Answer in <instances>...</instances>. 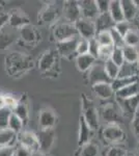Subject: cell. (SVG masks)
<instances>
[{
	"mask_svg": "<svg viewBox=\"0 0 139 156\" xmlns=\"http://www.w3.org/2000/svg\"><path fill=\"white\" fill-rule=\"evenodd\" d=\"M23 126H24V124H23V122H22V120L12 112L11 118H9V128H7V129H11L12 131H14L15 133L19 134V133L22 131Z\"/></svg>",
	"mask_w": 139,
	"mask_h": 156,
	"instance_id": "cell-35",
	"label": "cell"
},
{
	"mask_svg": "<svg viewBox=\"0 0 139 156\" xmlns=\"http://www.w3.org/2000/svg\"><path fill=\"white\" fill-rule=\"evenodd\" d=\"M53 34H54V37L57 43L68 41V40L79 37L77 29L75 27V24H72L70 22H64V23L56 24L54 29H53Z\"/></svg>",
	"mask_w": 139,
	"mask_h": 156,
	"instance_id": "cell-4",
	"label": "cell"
},
{
	"mask_svg": "<svg viewBox=\"0 0 139 156\" xmlns=\"http://www.w3.org/2000/svg\"><path fill=\"white\" fill-rule=\"evenodd\" d=\"M30 24L29 18L21 9H12L9 12V25L12 28L21 29L22 27Z\"/></svg>",
	"mask_w": 139,
	"mask_h": 156,
	"instance_id": "cell-17",
	"label": "cell"
},
{
	"mask_svg": "<svg viewBox=\"0 0 139 156\" xmlns=\"http://www.w3.org/2000/svg\"><path fill=\"white\" fill-rule=\"evenodd\" d=\"M92 90L96 96L102 100H109L115 95L111 83H97L92 85Z\"/></svg>",
	"mask_w": 139,
	"mask_h": 156,
	"instance_id": "cell-22",
	"label": "cell"
},
{
	"mask_svg": "<svg viewBox=\"0 0 139 156\" xmlns=\"http://www.w3.org/2000/svg\"><path fill=\"white\" fill-rule=\"evenodd\" d=\"M88 79L92 85L97 83H111L112 82V80L107 76L105 72L104 62L93 65L92 69L88 71Z\"/></svg>",
	"mask_w": 139,
	"mask_h": 156,
	"instance_id": "cell-10",
	"label": "cell"
},
{
	"mask_svg": "<svg viewBox=\"0 0 139 156\" xmlns=\"http://www.w3.org/2000/svg\"><path fill=\"white\" fill-rule=\"evenodd\" d=\"M103 137L109 144H120L126 140V134L118 124H106L103 129Z\"/></svg>",
	"mask_w": 139,
	"mask_h": 156,
	"instance_id": "cell-5",
	"label": "cell"
},
{
	"mask_svg": "<svg viewBox=\"0 0 139 156\" xmlns=\"http://www.w3.org/2000/svg\"><path fill=\"white\" fill-rule=\"evenodd\" d=\"M80 9H81V16L83 19L89 20V21H96L100 12L98 11L96 1L93 0H83L79 1Z\"/></svg>",
	"mask_w": 139,
	"mask_h": 156,
	"instance_id": "cell-18",
	"label": "cell"
},
{
	"mask_svg": "<svg viewBox=\"0 0 139 156\" xmlns=\"http://www.w3.org/2000/svg\"><path fill=\"white\" fill-rule=\"evenodd\" d=\"M138 74H139V70H138L137 62H125L122 66L120 67V73H118L117 78L138 76Z\"/></svg>",
	"mask_w": 139,
	"mask_h": 156,
	"instance_id": "cell-25",
	"label": "cell"
},
{
	"mask_svg": "<svg viewBox=\"0 0 139 156\" xmlns=\"http://www.w3.org/2000/svg\"><path fill=\"white\" fill-rule=\"evenodd\" d=\"M34 62L30 56L20 52H12L5 57V68L9 76L19 77L28 72Z\"/></svg>",
	"mask_w": 139,
	"mask_h": 156,
	"instance_id": "cell-1",
	"label": "cell"
},
{
	"mask_svg": "<svg viewBox=\"0 0 139 156\" xmlns=\"http://www.w3.org/2000/svg\"><path fill=\"white\" fill-rule=\"evenodd\" d=\"M62 12L67 21L72 24H75L78 20L82 18L79 1H73V0L64 1L62 5Z\"/></svg>",
	"mask_w": 139,
	"mask_h": 156,
	"instance_id": "cell-9",
	"label": "cell"
},
{
	"mask_svg": "<svg viewBox=\"0 0 139 156\" xmlns=\"http://www.w3.org/2000/svg\"><path fill=\"white\" fill-rule=\"evenodd\" d=\"M127 150H125L123 147L120 146H113L106 153V156H126L127 155Z\"/></svg>",
	"mask_w": 139,
	"mask_h": 156,
	"instance_id": "cell-45",
	"label": "cell"
},
{
	"mask_svg": "<svg viewBox=\"0 0 139 156\" xmlns=\"http://www.w3.org/2000/svg\"><path fill=\"white\" fill-rule=\"evenodd\" d=\"M132 23L134 25V27H135V28L139 31V11L137 12V15H136V17L134 18V20L132 21Z\"/></svg>",
	"mask_w": 139,
	"mask_h": 156,
	"instance_id": "cell-51",
	"label": "cell"
},
{
	"mask_svg": "<svg viewBox=\"0 0 139 156\" xmlns=\"http://www.w3.org/2000/svg\"><path fill=\"white\" fill-rule=\"evenodd\" d=\"M111 37H112V42H113V46L116 47V48H123L126 46L125 44V40L123 37L118 34L115 30V28H112L110 30Z\"/></svg>",
	"mask_w": 139,
	"mask_h": 156,
	"instance_id": "cell-41",
	"label": "cell"
},
{
	"mask_svg": "<svg viewBox=\"0 0 139 156\" xmlns=\"http://www.w3.org/2000/svg\"><path fill=\"white\" fill-rule=\"evenodd\" d=\"M62 12V9H60L58 4L55 3H50L47 4L44 9H42V12L39 15V19L43 24H50L55 22L59 18L60 14Z\"/></svg>",
	"mask_w": 139,
	"mask_h": 156,
	"instance_id": "cell-12",
	"label": "cell"
},
{
	"mask_svg": "<svg viewBox=\"0 0 139 156\" xmlns=\"http://www.w3.org/2000/svg\"><path fill=\"white\" fill-rule=\"evenodd\" d=\"M120 4H122L123 18L126 21L132 22L138 12V9L134 3V0H122Z\"/></svg>",
	"mask_w": 139,
	"mask_h": 156,
	"instance_id": "cell-23",
	"label": "cell"
},
{
	"mask_svg": "<svg viewBox=\"0 0 139 156\" xmlns=\"http://www.w3.org/2000/svg\"><path fill=\"white\" fill-rule=\"evenodd\" d=\"M116 102L122 109L123 117L132 120L139 109V94L128 99H116Z\"/></svg>",
	"mask_w": 139,
	"mask_h": 156,
	"instance_id": "cell-6",
	"label": "cell"
},
{
	"mask_svg": "<svg viewBox=\"0 0 139 156\" xmlns=\"http://www.w3.org/2000/svg\"><path fill=\"white\" fill-rule=\"evenodd\" d=\"M110 59L116 65V66L120 67L125 62V58H123V48H116L114 47L113 52L111 54Z\"/></svg>",
	"mask_w": 139,
	"mask_h": 156,
	"instance_id": "cell-40",
	"label": "cell"
},
{
	"mask_svg": "<svg viewBox=\"0 0 139 156\" xmlns=\"http://www.w3.org/2000/svg\"><path fill=\"white\" fill-rule=\"evenodd\" d=\"M100 44L98 43L97 39L93 37V39L89 40V49H88V54H90L92 56L95 57L96 59L99 58V51H100Z\"/></svg>",
	"mask_w": 139,
	"mask_h": 156,
	"instance_id": "cell-43",
	"label": "cell"
},
{
	"mask_svg": "<svg viewBox=\"0 0 139 156\" xmlns=\"http://www.w3.org/2000/svg\"><path fill=\"white\" fill-rule=\"evenodd\" d=\"M93 130L89 127V125L85 122L82 115L79 118V135H78V146L82 147L83 145L90 142V138L92 136Z\"/></svg>",
	"mask_w": 139,
	"mask_h": 156,
	"instance_id": "cell-21",
	"label": "cell"
},
{
	"mask_svg": "<svg viewBox=\"0 0 139 156\" xmlns=\"http://www.w3.org/2000/svg\"><path fill=\"white\" fill-rule=\"evenodd\" d=\"M3 101H4V106L12 110H14L15 107L19 103V100H17L15 96H12L11 94H3Z\"/></svg>",
	"mask_w": 139,
	"mask_h": 156,
	"instance_id": "cell-44",
	"label": "cell"
},
{
	"mask_svg": "<svg viewBox=\"0 0 139 156\" xmlns=\"http://www.w3.org/2000/svg\"><path fill=\"white\" fill-rule=\"evenodd\" d=\"M57 122L56 115L50 108H43L39 115V125L41 129H53Z\"/></svg>",
	"mask_w": 139,
	"mask_h": 156,
	"instance_id": "cell-19",
	"label": "cell"
},
{
	"mask_svg": "<svg viewBox=\"0 0 139 156\" xmlns=\"http://www.w3.org/2000/svg\"><path fill=\"white\" fill-rule=\"evenodd\" d=\"M19 29L12 28L9 24L0 31V50H5L11 47L19 37Z\"/></svg>",
	"mask_w": 139,
	"mask_h": 156,
	"instance_id": "cell-14",
	"label": "cell"
},
{
	"mask_svg": "<svg viewBox=\"0 0 139 156\" xmlns=\"http://www.w3.org/2000/svg\"><path fill=\"white\" fill-rule=\"evenodd\" d=\"M95 57L90 54H84V55H78L76 57V66L80 72H87L92 69V67L96 64Z\"/></svg>",
	"mask_w": 139,
	"mask_h": 156,
	"instance_id": "cell-24",
	"label": "cell"
},
{
	"mask_svg": "<svg viewBox=\"0 0 139 156\" xmlns=\"http://www.w3.org/2000/svg\"><path fill=\"white\" fill-rule=\"evenodd\" d=\"M19 37L24 44L28 45V46H35L41 41V34L36 29V27L28 24L20 29Z\"/></svg>",
	"mask_w": 139,
	"mask_h": 156,
	"instance_id": "cell-7",
	"label": "cell"
},
{
	"mask_svg": "<svg viewBox=\"0 0 139 156\" xmlns=\"http://www.w3.org/2000/svg\"><path fill=\"white\" fill-rule=\"evenodd\" d=\"M137 65H138V70H139V55H138V62H137Z\"/></svg>",
	"mask_w": 139,
	"mask_h": 156,
	"instance_id": "cell-57",
	"label": "cell"
},
{
	"mask_svg": "<svg viewBox=\"0 0 139 156\" xmlns=\"http://www.w3.org/2000/svg\"><path fill=\"white\" fill-rule=\"evenodd\" d=\"M57 65V57L56 54L53 50H48L44 52L42 56L40 57L39 62H37V68H39L40 72L43 74H47L48 73L53 72L54 68Z\"/></svg>",
	"mask_w": 139,
	"mask_h": 156,
	"instance_id": "cell-8",
	"label": "cell"
},
{
	"mask_svg": "<svg viewBox=\"0 0 139 156\" xmlns=\"http://www.w3.org/2000/svg\"><path fill=\"white\" fill-rule=\"evenodd\" d=\"M96 4H97L98 11L100 14L109 12L110 0H97V1H96Z\"/></svg>",
	"mask_w": 139,
	"mask_h": 156,
	"instance_id": "cell-46",
	"label": "cell"
},
{
	"mask_svg": "<svg viewBox=\"0 0 139 156\" xmlns=\"http://www.w3.org/2000/svg\"><path fill=\"white\" fill-rule=\"evenodd\" d=\"M137 154L139 155V144H138V147H137Z\"/></svg>",
	"mask_w": 139,
	"mask_h": 156,
	"instance_id": "cell-56",
	"label": "cell"
},
{
	"mask_svg": "<svg viewBox=\"0 0 139 156\" xmlns=\"http://www.w3.org/2000/svg\"><path fill=\"white\" fill-rule=\"evenodd\" d=\"M123 58L127 62H138V55L139 51L136 47L132 46H125L123 48Z\"/></svg>",
	"mask_w": 139,
	"mask_h": 156,
	"instance_id": "cell-32",
	"label": "cell"
},
{
	"mask_svg": "<svg viewBox=\"0 0 139 156\" xmlns=\"http://www.w3.org/2000/svg\"><path fill=\"white\" fill-rule=\"evenodd\" d=\"M2 107H5L4 106V101H3V95L0 94V108Z\"/></svg>",
	"mask_w": 139,
	"mask_h": 156,
	"instance_id": "cell-53",
	"label": "cell"
},
{
	"mask_svg": "<svg viewBox=\"0 0 139 156\" xmlns=\"http://www.w3.org/2000/svg\"><path fill=\"white\" fill-rule=\"evenodd\" d=\"M98 43L100 44V46H113L112 42V37H111L110 31H102L99 32L96 36Z\"/></svg>",
	"mask_w": 139,
	"mask_h": 156,
	"instance_id": "cell-37",
	"label": "cell"
},
{
	"mask_svg": "<svg viewBox=\"0 0 139 156\" xmlns=\"http://www.w3.org/2000/svg\"><path fill=\"white\" fill-rule=\"evenodd\" d=\"M139 81V76H133V77H123V78H116L111 82V87H112L113 90L117 92V90L123 89V87H128V85L135 83V82Z\"/></svg>",
	"mask_w": 139,
	"mask_h": 156,
	"instance_id": "cell-29",
	"label": "cell"
},
{
	"mask_svg": "<svg viewBox=\"0 0 139 156\" xmlns=\"http://www.w3.org/2000/svg\"><path fill=\"white\" fill-rule=\"evenodd\" d=\"M36 136L40 144V151L43 153H48L55 140L54 129H41L36 133Z\"/></svg>",
	"mask_w": 139,
	"mask_h": 156,
	"instance_id": "cell-15",
	"label": "cell"
},
{
	"mask_svg": "<svg viewBox=\"0 0 139 156\" xmlns=\"http://www.w3.org/2000/svg\"><path fill=\"white\" fill-rule=\"evenodd\" d=\"M99 154H100L99 147L92 142L80 147V150L78 152V156H99Z\"/></svg>",
	"mask_w": 139,
	"mask_h": 156,
	"instance_id": "cell-30",
	"label": "cell"
},
{
	"mask_svg": "<svg viewBox=\"0 0 139 156\" xmlns=\"http://www.w3.org/2000/svg\"><path fill=\"white\" fill-rule=\"evenodd\" d=\"M89 49V41L80 37L77 45V55H84L88 53Z\"/></svg>",
	"mask_w": 139,
	"mask_h": 156,
	"instance_id": "cell-42",
	"label": "cell"
},
{
	"mask_svg": "<svg viewBox=\"0 0 139 156\" xmlns=\"http://www.w3.org/2000/svg\"><path fill=\"white\" fill-rule=\"evenodd\" d=\"M18 138V134L12 131L11 129L0 130V148L14 147Z\"/></svg>",
	"mask_w": 139,
	"mask_h": 156,
	"instance_id": "cell-27",
	"label": "cell"
},
{
	"mask_svg": "<svg viewBox=\"0 0 139 156\" xmlns=\"http://www.w3.org/2000/svg\"><path fill=\"white\" fill-rule=\"evenodd\" d=\"M104 68H105V72H106V74H107V76L109 77L112 81L118 77L120 67L116 66V65L111 59L104 62Z\"/></svg>",
	"mask_w": 139,
	"mask_h": 156,
	"instance_id": "cell-34",
	"label": "cell"
},
{
	"mask_svg": "<svg viewBox=\"0 0 139 156\" xmlns=\"http://www.w3.org/2000/svg\"><path fill=\"white\" fill-rule=\"evenodd\" d=\"M134 3H135L136 7H137L138 11H139V0H134Z\"/></svg>",
	"mask_w": 139,
	"mask_h": 156,
	"instance_id": "cell-54",
	"label": "cell"
},
{
	"mask_svg": "<svg viewBox=\"0 0 139 156\" xmlns=\"http://www.w3.org/2000/svg\"><path fill=\"white\" fill-rule=\"evenodd\" d=\"M123 40H125L126 46H132L137 48L139 45V31L136 28L131 29L125 36Z\"/></svg>",
	"mask_w": 139,
	"mask_h": 156,
	"instance_id": "cell-33",
	"label": "cell"
},
{
	"mask_svg": "<svg viewBox=\"0 0 139 156\" xmlns=\"http://www.w3.org/2000/svg\"><path fill=\"white\" fill-rule=\"evenodd\" d=\"M75 27L77 29L79 37H82V39L89 41V40L96 37L97 31H96V25L93 21L81 18L75 23Z\"/></svg>",
	"mask_w": 139,
	"mask_h": 156,
	"instance_id": "cell-11",
	"label": "cell"
},
{
	"mask_svg": "<svg viewBox=\"0 0 139 156\" xmlns=\"http://www.w3.org/2000/svg\"><path fill=\"white\" fill-rule=\"evenodd\" d=\"M32 156H50V155L47 154V153H43V152H41V151H39V152L33 153Z\"/></svg>",
	"mask_w": 139,
	"mask_h": 156,
	"instance_id": "cell-52",
	"label": "cell"
},
{
	"mask_svg": "<svg viewBox=\"0 0 139 156\" xmlns=\"http://www.w3.org/2000/svg\"><path fill=\"white\" fill-rule=\"evenodd\" d=\"M132 129L134 134L139 138V109L132 119Z\"/></svg>",
	"mask_w": 139,
	"mask_h": 156,
	"instance_id": "cell-48",
	"label": "cell"
},
{
	"mask_svg": "<svg viewBox=\"0 0 139 156\" xmlns=\"http://www.w3.org/2000/svg\"><path fill=\"white\" fill-rule=\"evenodd\" d=\"M81 109L82 117L85 122L89 125V127L95 131L99 128V112L92 100L83 94L81 97Z\"/></svg>",
	"mask_w": 139,
	"mask_h": 156,
	"instance_id": "cell-2",
	"label": "cell"
},
{
	"mask_svg": "<svg viewBox=\"0 0 139 156\" xmlns=\"http://www.w3.org/2000/svg\"><path fill=\"white\" fill-rule=\"evenodd\" d=\"M96 25V31L97 34L102 31H110L112 28L115 27V22L113 21L112 17L109 12H105V14H100L98 18L95 21ZM97 36V34H96Z\"/></svg>",
	"mask_w": 139,
	"mask_h": 156,
	"instance_id": "cell-20",
	"label": "cell"
},
{
	"mask_svg": "<svg viewBox=\"0 0 139 156\" xmlns=\"http://www.w3.org/2000/svg\"><path fill=\"white\" fill-rule=\"evenodd\" d=\"M79 37H74V39L68 40L64 42H58L57 43V52L61 56L67 57V58H73V57H77V45L79 42Z\"/></svg>",
	"mask_w": 139,
	"mask_h": 156,
	"instance_id": "cell-13",
	"label": "cell"
},
{
	"mask_svg": "<svg viewBox=\"0 0 139 156\" xmlns=\"http://www.w3.org/2000/svg\"><path fill=\"white\" fill-rule=\"evenodd\" d=\"M12 114V110L7 107L0 108V130H4L9 128V118Z\"/></svg>",
	"mask_w": 139,
	"mask_h": 156,
	"instance_id": "cell-36",
	"label": "cell"
},
{
	"mask_svg": "<svg viewBox=\"0 0 139 156\" xmlns=\"http://www.w3.org/2000/svg\"><path fill=\"white\" fill-rule=\"evenodd\" d=\"M138 94H139V81L115 92V97L116 99H128V98L137 96Z\"/></svg>",
	"mask_w": 139,
	"mask_h": 156,
	"instance_id": "cell-26",
	"label": "cell"
},
{
	"mask_svg": "<svg viewBox=\"0 0 139 156\" xmlns=\"http://www.w3.org/2000/svg\"><path fill=\"white\" fill-rule=\"evenodd\" d=\"M7 24H9V14L7 12H0V31Z\"/></svg>",
	"mask_w": 139,
	"mask_h": 156,
	"instance_id": "cell-50",
	"label": "cell"
},
{
	"mask_svg": "<svg viewBox=\"0 0 139 156\" xmlns=\"http://www.w3.org/2000/svg\"><path fill=\"white\" fill-rule=\"evenodd\" d=\"M126 156H136V155H135V153H133V152H128Z\"/></svg>",
	"mask_w": 139,
	"mask_h": 156,
	"instance_id": "cell-55",
	"label": "cell"
},
{
	"mask_svg": "<svg viewBox=\"0 0 139 156\" xmlns=\"http://www.w3.org/2000/svg\"><path fill=\"white\" fill-rule=\"evenodd\" d=\"M114 28H115L116 31L120 34V36H122L123 37H125L126 34H127L131 29L135 28V27H134L132 22H128L125 20V21L120 22V23H116Z\"/></svg>",
	"mask_w": 139,
	"mask_h": 156,
	"instance_id": "cell-38",
	"label": "cell"
},
{
	"mask_svg": "<svg viewBox=\"0 0 139 156\" xmlns=\"http://www.w3.org/2000/svg\"><path fill=\"white\" fill-rule=\"evenodd\" d=\"M33 153L29 149L22 145H19L17 148H15V156H32Z\"/></svg>",
	"mask_w": 139,
	"mask_h": 156,
	"instance_id": "cell-47",
	"label": "cell"
},
{
	"mask_svg": "<svg viewBox=\"0 0 139 156\" xmlns=\"http://www.w3.org/2000/svg\"><path fill=\"white\" fill-rule=\"evenodd\" d=\"M109 14L111 15V17H112L113 21L115 22V24L125 21L122 4H120V0H111L110 7H109Z\"/></svg>",
	"mask_w": 139,
	"mask_h": 156,
	"instance_id": "cell-28",
	"label": "cell"
},
{
	"mask_svg": "<svg viewBox=\"0 0 139 156\" xmlns=\"http://www.w3.org/2000/svg\"><path fill=\"white\" fill-rule=\"evenodd\" d=\"M114 46H101L100 47V51H99V58L98 60L102 62H105L107 60L110 59L111 54L113 52Z\"/></svg>",
	"mask_w": 139,
	"mask_h": 156,
	"instance_id": "cell-39",
	"label": "cell"
},
{
	"mask_svg": "<svg viewBox=\"0 0 139 156\" xmlns=\"http://www.w3.org/2000/svg\"><path fill=\"white\" fill-rule=\"evenodd\" d=\"M102 119L105 121L106 124H118L123 121V112L117 102H108L104 104L101 109Z\"/></svg>",
	"mask_w": 139,
	"mask_h": 156,
	"instance_id": "cell-3",
	"label": "cell"
},
{
	"mask_svg": "<svg viewBox=\"0 0 139 156\" xmlns=\"http://www.w3.org/2000/svg\"><path fill=\"white\" fill-rule=\"evenodd\" d=\"M0 156H15V147L0 148Z\"/></svg>",
	"mask_w": 139,
	"mask_h": 156,
	"instance_id": "cell-49",
	"label": "cell"
},
{
	"mask_svg": "<svg viewBox=\"0 0 139 156\" xmlns=\"http://www.w3.org/2000/svg\"><path fill=\"white\" fill-rule=\"evenodd\" d=\"M12 112L22 120L24 125H26L28 123V108H27L26 103L24 101H19L18 105L12 110Z\"/></svg>",
	"mask_w": 139,
	"mask_h": 156,
	"instance_id": "cell-31",
	"label": "cell"
},
{
	"mask_svg": "<svg viewBox=\"0 0 139 156\" xmlns=\"http://www.w3.org/2000/svg\"><path fill=\"white\" fill-rule=\"evenodd\" d=\"M18 140L19 144L26 147L32 153L39 152L40 151V144L37 140L36 134L31 131H21L18 134Z\"/></svg>",
	"mask_w": 139,
	"mask_h": 156,
	"instance_id": "cell-16",
	"label": "cell"
}]
</instances>
